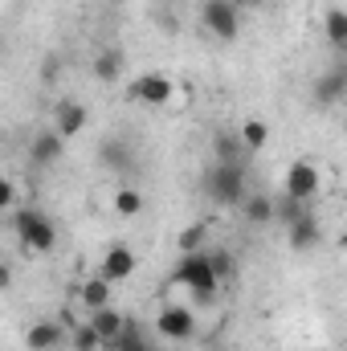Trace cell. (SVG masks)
Segmentation results:
<instances>
[{"label":"cell","instance_id":"6da1fadb","mask_svg":"<svg viewBox=\"0 0 347 351\" xmlns=\"http://www.w3.org/2000/svg\"><path fill=\"white\" fill-rule=\"evenodd\" d=\"M176 286H188L196 302H213L217 290H221V278H217V265H213V254L196 250V254H184L172 269Z\"/></svg>","mask_w":347,"mask_h":351},{"label":"cell","instance_id":"7a4b0ae2","mask_svg":"<svg viewBox=\"0 0 347 351\" xmlns=\"http://www.w3.org/2000/svg\"><path fill=\"white\" fill-rule=\"evenodd\" d=\"M204 192L221 208H241L250 200L246 196V164H217L213 172L204 176Z\"/></svg>","mask_w":347,"mask_h":351},{"label":"cell","instance_id":"3957f363","mask_svg":"<svg viewBox=\"0 0 347 351\" xmlns=\"http://www.w3.org/2000/svg\"><path fill=\"white\" fill-rule=\"evenodd\" d=\"M12 229L25 241V250H33V254H49L58 245V229L41 208H12Z\"/></svg>","mask_w":347,"mask_h":351},{"label":"cell","instance_id":"277c9868","mask_svg":"<svg viewBox=\"0 0 347 351\" xmlns=\"http://www.w3.org/2000/svg\"><path fill=\"white\" fill-rule=\"evenodd\" d=\"M200 21L217 41H237V33H241V8L229 0H204Z\"/></svg>","mask_w":347,"mask_h":351},{"label":"cell","instance_id":"5b68a950","mask_svg":"<svg viewBox=\"0 0 347 351\" xmlns=\"http://www.w3.org/2000/svg\"><path fill=\"white\" fill-rule=\"evenodd\" d=\"M156 331H160V339L188 343V339L196 335V315H192L188 306H176V302H168V306L156 315Z\"/></svg>","mask_w":347,"mask_h":351},{"label":"cell","instance_id":"8992f818","mask_svg":"<svg viewBox=\"0 0 347 351\" xmlns=\"http://www.w3.org/2000/svg\"><path fill=\"white\" fill-rule=\"evenodd\" d=\"M127 98L131 102H143V106H164L172 98V78L152 70V74H139L131 86H127Z\"/></svg>","mask_w":347,"mask_h":351},{"label":"cell","instance_id":"52a82bcc","mask_svg":"<svg viewBox=\"0 0 347 351\" xmlns=\"http://www.w3.org/2000/svg\"><path fill=\"white\" fill-rule=\"evenodd\" d=\"M319 184H323V176L319 168L311 164V160H294L290 168H286V196L290 200H315V192H319Z\"/></svg>","mask_w":347,"mask_h":351},{"label":"cell","instance_id":"ba28073f","mask_svg":"<svg viewBox=\"0 0 347 351\" xmlns=\"http://www.w3.org/2000/svg\"><path fill=\"white\" fill-rule=\"evenodd\" d=\"M311 98H315L319 106H335V102H344L347 98V62L331 66V70H323V74L315 78V86H311Z\"/></svg>","mask_w":347,"mask_h":351},{"label":"cell","instance_id":"9c48e42d","mask_svg":"<svg viewBox=\"0 0 347 351\" xmlns=\"http://www.w3.org/2000/svg\"><path fill=\"white\" fill-rule=\"evenodd\" d=\"M135 265H139L135 250H131V245H123V241H115V245L102 254V262H98V274H102L106 282H127V278L135 274Z\"/></svg>","mask_w":347,"mask_h":351},{"label":"cell","instance_id":"30bf717a","mask_svg":"<svg viewBox=\"0 0 347 351\" xmlns=\"http://www.w3.org/2000/svg\"><path fill=\"white\" fill-rule=\"evenodd\" d=\"M286 237H290V250H298V254H311V250L323 241V229H319L315 213L307 208L298 221H290V225H286Z\"/></svg>","mask_w":347,"mask_h":351},{"label":"cell","instance_id":"8fae6325","mask_svg":"<svg viewBox=\"0 0 347 351\" xmlns=\"http://www.w3.org/2000/svg\"><path fill=\"white\" fill-rule=\"evenodd\" d=\"M25 343H29V351H53V348H62V343H70V331L58 319H41V323L29 327Z\"/></svg>","mask_w":347,"mask_h":351},{"label":"cell","instance_id":"7c38bea8","mask_svg":"<svg viewBox=\"0 0 347 351\" xmlns=\"http://www.w3.org/2000/svg\"><path fill=\"white\" fill-rule=\"evenodd\" d=\"M53 131L70 143L74 135H82L86 131V106L82 102H74V98H66V102H58V114H53Z\"/></svg>","mask_w":347,"mask_h":351},{"label":"cell","instance_id":"4fadbf2b","mask_svg":"<svg viewBox=\"0 0 347 351\" xmlns=\"http://www.w3.org/2000/svg\"><path fill=\"white\" fill-rule=\"evenodd\" d=\"M62 152H66V139H62L58 131H41V135H33V143H29V160H33L37 168L58 164V160H62Z\"/></svg>","mask_w":347,"mask_h":351},{"label":"cell","instance_id":"5bb4252c","mask_svg":"<svg viewBox=\"0 0 347 351\" xmlns=\"http://www.w3.org/2000/svg\"><path fill=\"white\" fill-rule=\"evenodd\" d=\"M98 164L110 168V172H131V164H135L131 143L127 139H102L98 143Z\"/></svg>","mask_w":347,"mask_h":351},{"label":"cell","instance_id":"9a60e30c","mask_svg":"<svg viewBox=\"0 0 347 351\" xmlns=\"http://www.w3.org/2000/svg\"><path fill=\"white\" fill-rule=\"evenodd\" d=\"M90 323H94V331L102 335V343L110 348L119 335H123V327H127V319L115 311V306H102V311H90Z\"/></svg>","mask_w":347,"mask_h":351},{"label":"cell","instance_id":"2e32d148","mask_svg":"<svg viewBox=\"0 0 347 351\" xmlns=\"http://www.w3.org/2000/svg\"><path fill=\"white\" fill-rule=\"evenodd\" d=\"M110 286H115V282H106L102 274L86 278V282H82V290H78L82 306H86V311H102V306H110Z\"/></svg>","mask_w":347,"mask_h":351},{"label":"cell","instance_id":"e0dca14e","mask_svg":"<svg viewBox=\"0 0 347 351\" xmlns=\"http://www.w3.org/2000/svg\"><path fill=\"white\" fill-rule=\"evenodd\" d=\"M213 152H217V164H241V156H246L250 147L241 143V135H233V131H217Z\"/></svg>","mask_w":347,"mask_h":351},{"label":"cell","instance_id":"ac0fdd59","mask_svg":"<svg viewBox=\"0 0 347 351\" xmlns=\"http://www.w3.org/2000/svg\"><path fill=\"white\" fill-rule=\"evenodd\" d=\"M94 78L98 82H119L123 78V53L115 45H106L98 58H94Z\"/></svg>","mask_w":347,"mask_h":351},{"label":"cell","instance_id":"d6986e66","mask_svg":"<svg viewBox=\"0 0 347 351\" xmlns=\"http://www.w3.org/2000/svg\"><path fill=\"white\" fill-rule=\"evenodd\" d=\"M323 33H327V45L347 49V8H327L323 12Z\"/></svg>","mask_w":347,"mask_h":351},{"label":"cell","instance_id":"ffe728a7","mask_svg":"<svg viewBox=\"0 0 347 351\" xmlns=\"http://www.w3.org/2000/svg\"><path fill=\"white\" fill-rule=\"evenodd\" d=\"M110 351H147V335H143V327H139V319H127V327H123V335L110 343Z\"/></svg>","mask_w":347,"mask_h":351},{"label":"cell","instance_id":"44dd1931","mask_svg":"<svg viewBox=\"0 0 347 351\" xmlns=\"http://www.w3.org/2000/svg\"><path fill=\"white\" fill-rule=\"evenodd\" d=\"M237 135H241V143H246V147H250V152H261V147H265V143H270V127H265V123H261V119H246V123H241V131H237Z\"/></svg>","mask_w":347,"mask_h":351},{"label":"cell","instance_id":"7402d4cb","mask_svg":"<svg viewBox=\"0 0 347 351\" xmlns=\"http://www.w3.org/2000/svg\"><path fill=\"white\" fill-rule=\"evenodd\" d=\"M115 213L119 217H139L143 213V192L139 188H119L115 192Z\"/></svg>","mask_w":347,"mask_h":351},{"label":"cell","instance_id":"603a6c76","mask_svg":"<svg viewBox=\"0 0 347 351\" xmlns=\"http://www.w3.org/2000/svg\"><path fill=\"white\" fill-rule=\"evenodd\" d=\"M274 217H278V204H274L270 196H250V200H246V221L265 225V221H274Z\"/></svg>","mask_w":347,"mask_h":351},{"label":"cell","instance_id":"cb8c5ba5","mask_svg":"<svg viewBox=\"0 0 347 351\" xmlns=\"http://www.w3.org/2000/svg\"><path fill=\"white\" fill-rule=\"evenodd\" d=\"M70 348L74 351H98V348H106V343H102V335H98V331H94V323H82V327H74V331H70Z\"/></svg>","mask_w":347,"mask_h":351},{"label":"cell","instance_id":"d4e9b609","mask_svg":"<svg viewBox=\"0 0 347 351\" xmlns=\"http://www.w3.org/2000/svg\"><path fill=\"white\" fill-rule=\"evenodd\" d=\"M204 233H208L204 225H188V229H184V233L176 237V245H180V254H196V250L204 245Z\"/></svg>","mask_w":347,"mask_h":351},{"label":"cell","instance_id":"484cf974","mask_svg":"<svg viewBox=\"0 0 347 351\" xmlns=\"http://www.w3.org/2000/svg\"><path fill=\"white\" fill-rule=\"evenodd\" d=\"M213 265H217V278H221V282H229V278L237 274V262H233L229 250H217V254H213Z\"/></svg>","mask_w":347,"mask_h":351},{"label":"cell","instance_id":"4316f807","mask_svg":"<svg viewBox=\"0 0 347 351\" xmlns=\"http://www.w3.org/2000/svg\"><path fill=\"white\" fill-rule=\"evenodd\" d=\"M0 208H16V184L12 180L0 184Z\"/></svg>","mask_w":347,"mask_h":351},{"label":"cell","instance_id":"83f0119b","mask_svg":"<svg viewBox=\"0 0 347 351\" xmlns=\"http://www.w3.org/2000/svg\"><path fill=\"white\" fill-rule=\"evenodd\" d=\"M229 4H237V8H258L261 0H229Z\"/></svg>","mask_w":347,"mask_h":351},{"label":"cell","instance_id":"f1b7e54d","mask_svg":"<svg viewBox=\"0 0 347 351\" xmlns=\"http://www.w3.org/2000/svg\"><path fill=\"white\" fill-rule=\"evenodd\" d=\"M339 245H344V250H347V233H344V241H339Z\"/></svg>","mask_w":347,"mask_h":351}]
</instances>
